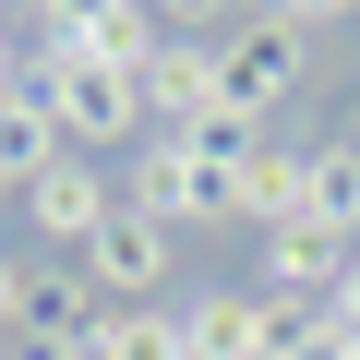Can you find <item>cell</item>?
I'll return each mask as SVG.
<instances>
[{
  "mask_svg": "<svg viewBox=\"0 0 360 360\" xmlns=\"http://www.w3.org/2000/svg\"><path fill=\"white\" fill-rule=\"evenodd\" d=\"M25 84V37H0V96H13Z\"/></svg>",
  "mask_w": 360,
  "mask_h": 360,
  "instance_id": "2e32d148",
  "label": "cell"
},
{
  "mask_svg": "<svg viewBox=\"0 0 360 360\" xmlns=\"http://www.w3.org/2000/svg\"><path fill=\"white\" fill-rule=\"evenodd\" d=\"M0 205H13V180H0Z\"/></svg>",
  "mask_w": 360,
  "mask_h": 360,
  "instance_id": "ffe728a7",
  "label": "cell"
},
{
  "mask_svg": "<svg viewBox=\"0 0 360 360\" xmlns=\"http://www.w3.org/2000/svg\"><path fill=\"white\" fill-rule=\"evenodd\" d=\"M217 108H229L217 37H156V60H144V120H156V132H205Z\"/></svg>",
  "mask_w": 360,
  "mask_h": 360,
  "instance_id": "277c9868",
  "label": "cell"
},
{
  "mask_svg": "<svg viewBox=\"0 0 360 360\" xmlns=\"http://www.w3.org/2000/svg\"><path fill=\"white\" fill-rule=\"evenodd\" d=\"M0 360H13V336H0Z\"/></svg>",
  "mask_w": 360,
  "mask_h": 360,
  "instance_id": "44dd1931",
  "label": "cell"
},
{
  "mask_svg": "<svg viewBox=\"0 0 360 360\" xmlns=\"http://www.w3.org/2000/svg\"><path fill=\"white\" fill-rule=\"evenodd\" d=\"M300 229L360 252V144H300Z\"/></svg>",
  "mask_w": 360,
  "mask_h": 360,
  "instance_id": "9c48e42d",
  "label": "cell"
},
{
  "mask_svg": "<svg viewBox=\"0 0 360 360\" xmlns=\"http://www.w3.org/2000/svg\"><path fill=\"white\" fill-rule=\"evenodd\" d=\"M96 324H108V288H96L84 264H60V276H37V288H25V348L84 360V348H96Z\"/></svg>",
  "mask_w": 360,
  "mask_h": 360,
  "instance_id": "52a82bcc",
  "label": "cell"
},
{
  "mask_svg": "<svg viewBox=\"0 0 360 360\" xmlns=\"http://www.w3.org/2000/svg\"><path fill=\"white\" fill-rule=\"evenodd\" d=\"M72 13H96V0H37V25H72Z\"/></svg>",
  "mask_w": 360,
  "mask_h": 360,
  "instance_id": "ac0fdd59",
  "label": "cell"
},
{
  "mask_svg": "<svg viewBox=\"0 0 360 360\" xmlns=\"http://www.w3.org/2000/svg\"><path fill=\"white\" fill-rule=\"evenodd\" d=\"M144 13H156V25H193V37H205V25H217V37L240 25V13H229V0H144Z\"/></svg>",
  "mask_w": 360,
  "mask_h": 360,
  "instance_id": "4fadbf2b",
  "label": "cell"
},
{
  "mask_svg": "<svg viewBox=\"0 0 360 360\" xmlns=\"http://www.w3.org/2000/svg\"><path fill=\"white\" fill-rule=\"evenodd\" d=\"M217 72H229V96H240L252 120H276V96H300V72H312V37L276 25V13H240V25L217 37Z\"/></svg>",
  "mask_w": 360,
  "mask_h": 360,
  "instance_id": "3957f363",
  "label": "cell"
},
{
  "mask_svg": "<svg viewBox=\"0 0 360 360\" xmlns=\"http://www.w3.org/2000/svg\"><path fill=\"white\" fill-rule=\"evenodd\" d=\"M120 205H144L168 240H180V229H229V217H240L229 156H205L193 132H144V144H132V180H120Z\"/></svg>",
  "mask_w": 360,
  "mask_h": 360,
  "instance_id": "6da1fadb",
  "label": "cell"
},
{
  "mask_svg": "<svg viewBox=\"0 0 360 360\" xmlns=\"http://www.w3.org/2000/svg\"><path fill=\"white\" fill-rule=\"evenodd\" d=\"M336 276H348V240H324V229H264V276H252V288L336 300Z\"/></svg>",
  "mask_w": 360,
  "mask_h": 360,
  "instance_id": "30bf717a",
  "label": "cell"
},
{
  "mask_svg": "<svg viewBox=\"0 0 360 360\" xmlns=\"http://www.w3.org/2000/svg\"><path fill=\"white\" fill-rule=\"evenodd\" d=\"M336 312H348V324H360V252H348V276H336Z\"/></svg>",
  "mask_w": 360,
  "mask_h": 360,
  "instance_id": "e0dca14e",
  "label": "cell"
},
{
  "mask_svg": "<svg viewBox=\"0 0 360 360\" xmlns=\"http://www.w3.org/2000/svg\"><path fill=\"white\" fill-rule=\"evenodd\" d=\"M84 360H180V312L168 300H108V324H96Z\"/></svg>",
  "mask_w": 360,
  "mask_h": 360,
  "instance_id": "7c38bea8",
  "label": "cell"
},
{
  "mask_svg": "<svg viewBox=\"0 0 360 360\" xmlns=\"http://www.w3.org/2000/svg\"><path fill=\"white\" fill-rule=\"evenodd\" d=\"M180 312V360H264V288H193Z\"/></svg>",
  "mask_w": 360,
  "mask_h": 360,
  "instance_id": "ba28073f",
  "label": "cell"
},
{
  "mask_svg": "<svg viewBox=\"0 0 360 360\" xmlns=\"http://www.w3.org/2000/svg\"><path fill=\"white\" fill-rule=\"evenodd\" d=\"M13 205L37 217V240H72V252H84V240L120 217V180H108L96 156H60V168H37V180H25Z\"/></svg>",
  "mask_w": 360,
  "mask_h": 360,
  "instance_id": "5b68a950",
  "label": "cell"
},
{
  "mask_svg": "<svg viewBox=\"0 0 360 360\" xmlns=\"http://www.w3.org/2000/svg\"><path fill=\"white\" fill-rule=\"evenodd\" d=\"M264 13H276V25H300V37H324V25H348V13H360V0H264Z\"/></svg>",
  "mask_w": 360,
  "mask_h": 360,
  "instance_id": "5bb4252c",
  "label": "cell"
},
{
  "mask_svg": "<svg viewBox=\"0 0 360 360\" xmlns=\"http://www.w3.org/2000/svg\"><path fill=\"white\" fill-rule=\"evenodd\" d=\"M25 72H37V96H49L72 156H108V144L144 132V72H108V60H25Z\"/></svg>",
  "mask_w": 360,
  "mask_h": 360,
  "instance_id": "7a4b0ae2",
  "label": "cell"
},
{
  "mask_svg": "<svg viewBox=\"0 0 360 360\" xmlns=\"http://www.w3.org/2000/svg\"><path fill=\"white\" fill-rule=\"evenodd\" d=\"M72 144H60V120H49V96H37V72L13 84V96H0V180H13V193H25V180L37 168H60Z\"/></svg>",
  "mask_w": 360,
  "mask_h": 360,
  "instance_id": "8fae6325",
  "label": "cell"
},
{
  "mask_svg": "<svg viewBox=\"0 0 360 360\" xmlns=\"http://www.w3.org/2000/svg\"><path fill=\"white\" fill-rule=\"evenodd\" d=\"M72 264H84V276H96L108 300H156V288H168V264H180V240H168V229H156L144 205H120V217H108V229H96V240H84Z\"/></svg>",
  "mask_w": 360,
  "mask_h": 360,
  "instance_id": "8992f818",
  "label": "cell"
},
{
  "mask_svg": "<svg viewBox=\"0 0 360 360\" xmlns=\"http://www.w3.org/2000/svg\"><path fill=\"white\" fill-rule=\"evenodd\" d=\"M0 37H13V0H0Z\"/></svg>",
  "mask_w": 360,
  "mask_h": 360,
  "instance_id": "d6986e66",
  "label": "cell"
},
{
  "mask_svg": "<svg viewBox=\"0 0 360 360\" xmlns=\"http://www.w3.org/2000/svg\"><path fill=\"white\" fill-rule=\"evenodd\" d=\"M25 288H37V264H13V252H0V336H25Z\"/></svg>",
  "mask_w": 360,
  "mask_h": 360,
  "instance_id": "9a60e30c",
  "label": "cell"
}]
</instances>
